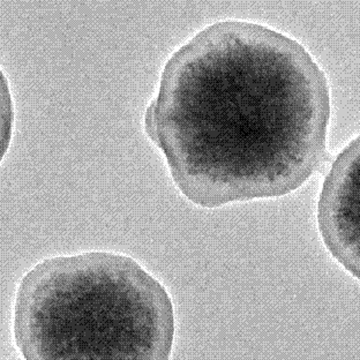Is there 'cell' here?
<instances>
[{
    "mask_svg": "<svg viewBox=\"0 0 360 360\" xmlns=\"http://www.w3.org/2000/svg\"><path fill=\"white\" fill-rule=\"evenodd\" d=\"M329 120L328 81L302 44L221 21L167 60L145 132L181 194L217 208L298 190L325 165Z\"/></svg>",
    "mask_w": 360,
    "mask_h": 360,
    "instance_id": "cell-1",
    "label": "cell"
},
{
    "mask_svg": "<svg viewBox=\"0 0 360 360\" xmlns=\"http://www.w3.org/2000/svg\"><path fill=\"white\" fill-rule=\"evenodd\" d=\"M14 109L10 86L0 70V163L10 148L13 134Z\"/></svg>",
    "mask_w": 360,
    "mask_h": 360,
    "instance_id": "cell-4",
    "label": "cell"
},
{
    "mask_svg": "<svg viewBox=\"0 0 360 360\" xmlns=\"http://www.w3.org/2000/svg\"><path fill=\"white\" fill-rule=\"evenodd\" d=\"M316 221L331 257L360 281V135L331 165L319 196Z\"/></svg>",
    "mask_w": 360,
    "mask_h": 360,
    "instance_id": "cell-3",
    "label": "cell"
},
{
    "mask_svg": "<svg viewBox=\"0 0 360 360\" xmlns=\"http://www.w3.org/2000/svg\"><path fill=\"white\" fill-rule=\"evenodd\" d=\"M13 333L26 359H167L174 305L127 255L49 257L20 281Z\"/></svg>",
    "mask_w": 360,
    "mask_h": 360,
    "instance_id": "cell-2",
    "label": "cell"
}]
</instances>
